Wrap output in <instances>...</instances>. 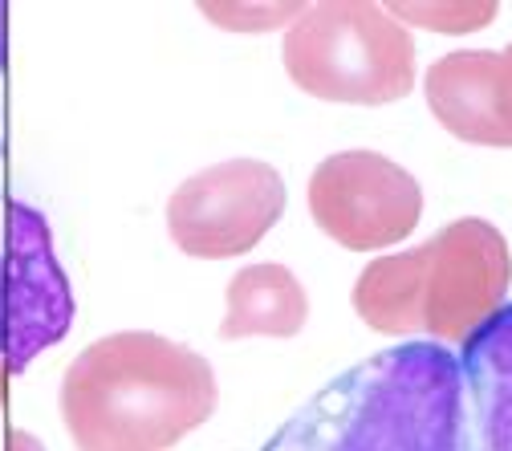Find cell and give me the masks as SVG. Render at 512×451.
Wrapping results in <instances>:
<instances>
[{
	"mask_svg": "<svg viewBox=\"0 0 512 451\" xmlns=\"http://www.w3.org/2000/svg\"><path fill=\"white\" fill-rule=\"evenodd\" d=\"M265 451H476L464 370L435 342H403L342 370Z\"/></svg>",
	"mask_w": 512,
	"mask_h": 451,
	"instance_id": "obj_1",
	"label": "cell"
},
{
	"mask_svg": "<svg viewBox=\"0 0 512 451\" xmlns=\"http://www.w3.org/2000/svg\"><path fill=\"white\" fill-rule=\"evenodd\" d=\"M508 281L512 256L500 228L464 216L419 248L370 261L354 281L350 305L374 334H427L464 346L504 305Z\"/></svg>",
	"mask_w": 512,
	"mask_h": 451,
	"instance_id": "obj_3",
	"label": "cell"
},
{
	"mask_svg": "<svg viewBox=\"0 0 512 451\" xmlns=\"http://www.w3.org/2000/svg\"><path fill=\"white\" fill-rule=\"evenodd\" d=\"M220 338H297L309 321L305 285L285 265H248L228 281Z\"/></svg>",
	"mask_w": 512,
	"mask_h": 451,
	"instance_id": "obj_10",
	"label": "cell"
},
{
	"mask_svg": "<svg viewBox=\"0 0 512 451\" xmlns=\"http://www.w3.org/2000/svg\"><path fill=\"white\" fill-rule=\"evenodd\" d=\"M0 74H5V5H0Z\"/></svg>",
	"mask_w": 512,
	"mask_h": 451,
	"instance_id": "obj_13",
	"label": "cell"
},
{
	"mask_svg": "<svg viewBox=\"0 0 512 451\" xmlns=\"http://www.w3.org/2000/svg\"><path fill=\"white\" fill-rule=\"evenodd\" d=\"M289 82L322 102L387 106L415 86V37L374 0L309 5L285 33Z\"/></svg>",
	"mask_w": 512,
	"mask_h": 451,
	"instance_id": "obj_4",
	"label": "cell"
},
{
	"mask_svg": "<svg viewBox=\"0 0 512 451\" xmlns=\"http://www.w3.org/2000/svg\"><path fill=\"white\" fill-rule=\"evenodd\" d=\"M423 90L447 135L476 147H512V41L431 61Z\"/></svg>",
	"mask_w": 512,
	"mask_h": 451,
	"instance_id": "obj_8",
	"label": "cell"
},
{
	"mask_svg": "<svg viewBox=\"0 0 512 451\" xmlns=\"http://www.w3.org/2000/svg\"><path fill=\"white\" fill-rule=\"evenodd\" d=\"M74 326L70 277L57 265L53 232L41 208L9 191V139L0 102V358L25 374L37 354L57 346Z\"/></svg>",
	"mask_w": 512,
	"mask_h": 451,
	"instance_id": "obj_5",
	"label": "cell"
},
{
	"mask_svg": "<svg viewBox=\"0 0 512 451\" xmlns=\"http://www.w3.org/2000/svg\"><path fill=\"white\" fill-rule=\"evenodd\" d=\"M285 212V179L261 159H224L183 179L167 200V232L179 252L228 261L261 244Z\"/></svg>",
	"mask_w": 512,
	"mask_h": 451,
	"instance_id": "obj_6",
	"label": "cell"
},
{
	"mask_svg": "<svg viewBox=\"0 0 512 451\" xmlns=\"http://www.w3.org/2000/svg\"><path fill=\"white\" fill-rule=\"evenodd\" d=\"M387 13L395 21H415V25H427L435 33L456 37V33L484 29L500 13V5L496 0H484V5H472V0H427V5H387Z\"/></svg>",
	"mask_w": 512,
	"mask_h": 451,
	"instance_id": "obj_11",
	"label": "cell"
},
{
	"mask_svg": "<svg viewBox=\"0 0 512 451\" xmlns=\"http://www.w3.org/2000/svg\"><path fill=\"white\" fill-rule=\"evenodd\" d=\"M0 451H45V443L9 423V362L0 358Z\"/></svg>",
	"mask_w": 512,
	"mask_h": 451,
	"instance_id": "obj_12",
	"label": "cell"
},
{
	"mask_svg": "<svg viewBox=\"0 0 512 451\" xmlns=\"http://www.w3.org/2000/svg\"><path fill=\"white\" fill-rule=\"evenodd\" d=\"M460 370L476 451H512V301L464 342Z\"/></svg>",
	"mask_w": 512,
	"mask_h": 451,
	"instance_id": "obj_9",
	"label": "cell"
},
{
	"mask_svg": "<svg viewBox=\"0 0 512 451\" xmlns=\"http://www.w3.org/2000/svg\"><path fill=\"white\" fill-rule=\"evenodd\" d=\"M309 216L350 252H378L407 240L423 216L419 179L378 151H342L313 167Z\"/></svg>",
	"mask_w": 512,
	"mask_h": 451,
	"instance_id": "obj_7",
	"label": "cell"
},
{
	"mask_svg": "<svg viewBox=\"0 0 512 451\" xmlns=\"http://www.w3.org/2000/svg\"><path fill=\"white\" fill-rule=\"evenodd\" d=\"M220 386L204 354L126 330L90 342L61 378V423L78 451H167L204 427Z\"/></svg>",
	"mask_w": 512,
	"mask_h": 451,
	"instance_id": "obj_2",
	"label": "cell"
}]
</instances>
